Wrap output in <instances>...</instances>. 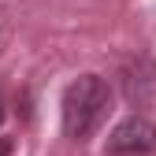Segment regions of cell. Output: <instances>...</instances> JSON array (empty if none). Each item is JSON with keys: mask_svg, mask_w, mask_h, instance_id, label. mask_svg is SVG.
<instances>
[{"mask_svg": "<svg viewBox=\"0 0 156 156\" xmlns=\"http://www.w3.org/2000/svg\"><path fill=\"white\" fill-rule=\"evenodd\" d=\"M112 108V89L101 74H82L74 78L63 93V130L71 141H86L89 134L108 119Z\"/></svg>", "mask_w": 156, "mask_h": 156, "instance_id": "obj_1", "label": "cell"}, {"mask_svg": "<svg viewBox=\"0 0 156 156\" xmlns=\"http://www.w3.org/2000/svg\"><path fill=\"white\" fill-rule=\"evenodd\" d=\"M156 149V123L145 115H130L108 138V156H149Z\"/></svg>", "mask_w": 156, "mask_h": 156, "instance_id": "obj_2", "label": "cell"}, {"mask_svg": "<svg viewBox=\"0 0 156 156\" xmlns=\"http://www.w3.org/2000/svg\"><path fill=\"white\" fill-rule=\"evenodd\" d=\"M0 156H11V138H0Z\"/></svg>", "mask_w": 156, "mask_h": 156, "instance_id": "obj_4", "label": "cell"}, {"mask_svg": "<svg viewBox=\"0 0 156 156\" xmlns=\"http://www.w3.org/2000/svg\"><path fill=\"white\" fill-rule=\"evenodd\" d=\"M123 89H126V101L134 108H149L156 101V63L152 60H138V67L126 71Z\"/></svg>", "mask_w": 156, "mask_h": 156, "instance_id": "obj_3", "label": "cell"}, {"mask_svg": "<svg viewBox=\"0 0 156 156\" xmlns=\"http://www.w3.org/2000/svg\"><path fill=\"white\" fill-rule=\"evenodd\" d=\"M4 115H8V108H4V97H0V123H4Z\"/></svg>", "mask_w": 156, "mask_h": 156, "instance_id": "obj_5", "label": "cell"}]
</instances>
